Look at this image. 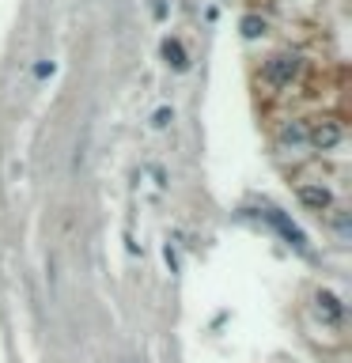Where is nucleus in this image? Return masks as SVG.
<instances>
[{"instance_id": "1", "label": "nucleus", "mask_w": 352, "mask_h": 363, "mask_svg": "<svg viewBox=\"0 0 352 363\" xmlns=\"http://www.w3.org/2000/svg\"><path fill=\"white\" fill-rule=\"evenodd\" d=\"M295 76H300V57H295V53H273L262 69V80L269 83V87H288Z\"/></svg>"}, {"instance_id": "8", "label": "nucleus", "mask_w": 352, "mask_h": 363, "mask_svg": "<svg viewBox=\"0 0 352 363\" xmlns=\"http://www.w3.org/2000/svg\"><path fill=\"white\" fill-rule=\"evenodd\" d=\"M239 31H243V38H262V34H265V20H262V15H243Z\"/></svg>"}, {"instance_id": "4", "label": "nucleus", "mask_w": 352, "mask_h": 363, "mask_svg": "<svg viewBox=\"0 0 352 363\" xmlns=\"http://www.w3.org/2000/svg\"><path fill=\"white\" fill-rule=\"evenodd\" d=\"M295 197H300V204H307L311 212H326L333 204V193L326 190V185H300Z\"/></svg>"}, {"instance_id": "11", "label": "nucleus", "mask_w": 352, "mask_h": 363, "mask_svg": "<svg viewBox=\"0 0 352 363\" xmlns=\"http://www.w3.org/2000/svg\"><path fill=\"white\" fill-rule=\"evenodd\" d=\"M163 15H167V4H163V0H155V20H163Z\"/></svg>"}, {"instance_id": "3", "label": "nucleus", "mask_w": 352, "mask_h": 363, "mask_svg": "<svg viewBox=\"0 0 352 363\" xmlns=\"http://www.w3.org/2000/svg\"><path fill=\"white\" fill-rule=\"evenodd\" d=\"M314 311L330 325H341V318H345V306H341V299L333 292H314Z\"/></svg>"}, {"instance_id": "6", "label": "nucleus", "mask_w": 352, "mask_h": 363, "mask_svg": "<svg viewBox=\"0 0 352 363\" xmlns=\"http://www.w3.org/2000/svg\"><path fill=\"white\" fill-rule=\"evenodd\" d=\"M281 144L284 148H303L307 144V125H303V121H288V125H281Z\"/></svg>"}, {"instance_id": "10", "label": "nucleus", "mask_w": 352, "mask_h": 363, "mask_svg": "<svg viewBox=\"0 0 352 363\" xmlns=\"http://www.w3.org/2000/svg\"><path fill=\"white\" fill-rule=\"evenodd\" d=\"M333 227H337V235H341V239L349 235V220H345V212H337V220H333Z\"/></svg>"}, {"instance_id": "9", "label": "nucleus", "mask_w": 352, "mask_h": 363, "mask_svg": "<svg viewBox=\"0 0 352 363\" xmlns=\"http://www.w3.org/2000/svg\"><path fill=\"white\" fill-rule=\"evenodd\" d=\"M171 121H174V114H171L167 106H160V110H155V118H152V125H155V129H167Z\"/></svg>"}, {"instance_id": "2", "label": "nucleus", "mask_w": 352, "mask_h": 363, "mask_svg": "<svg viewBox=\"0 0 352 363\" xmlns=\"http://www.w3.org/2000/svg\"><path fill=\"white\" fill-rule=\"evenodd\" d=\"M341 141H345V129H341L333 118H318V121L307 125V144L314 152H333Z\"/></svg>"}, {"instance_id": "5", "label": "nucleus", "mask_w": 352, "mask_h": 363, "mask_svg": "<svg viewBox=\"0 0 352 363\" xmlns=\"http://www.w3.org/2000/svg\"><path fill=\"white\" fill-rule=\"evenodd\" d=\"M269 220H273V227H276V231H281V235H284V239H288V242H292V246H295V250H307V235H303V231H300V227H295V223H292V220H284V216H281V212H269Z\"/></svg>"}, {"instance_id": "7", "label": "nucleus", "mask_w": 352, "mask_h": 363, "mask_svg": "<svg viewBox=\"0 0 352 363\" xmlns=\"http://www.w3.org/2000/svg\"><path fill=\"white\" fill-rule=\"evenodd\" d=\"M163 57H167V64H171L174 72H186V69H190L186 50H182V42H178V38H167V42H163Z\"/></svg>"}]
</instances>
